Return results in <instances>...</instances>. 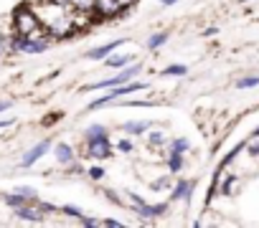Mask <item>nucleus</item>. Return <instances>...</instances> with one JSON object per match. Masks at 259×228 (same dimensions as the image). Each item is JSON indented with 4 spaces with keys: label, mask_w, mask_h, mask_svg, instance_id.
I'll return each instance as SVG.
<instances>
[{
    "label": "nucleus",
    "mask_w": 259,
    "mask_h": 228,
    "mask_svg": "<svg viewBox=\"0 0 259 228\" xmlns=\"http://www.w3.org/2000/svg\"><path fill=\"white\" fill-rule=\"evenodd\" d=\"M124 8L119 6V0H94V13L97 18H112L117 13H122Z\"/></svg>",
    "instance_id": "obj_6"
},
{
    "label": "nucleus",
    "mask_w": 259,
    "mask_h": 228,
    "mask_svg": "<svg viewBox=\"0 0 259 228\" xmlns=\"http://www.w3.org/2000/svg\"><path fill=\"white\" fill-rule=\"evenodd\" d=\"M104 225H109V228H122V223L117 220V218H107V220H102Z\"/></svg>",
    "instance_id": "obj_32"
},
{
    "label": "nucleus",
    "mask_w": 259,
    "mask_h": 228,
    "mask_svg": "<svg viewBox=\"0 0 259 228\" xmlns=\"http://www.w3.org/2000/svg\"><path fill=\"white\" fill-rule=\"evenodd\" d=\"M124 43H127L124 38L109 41V43H104V46H97L94 51H87V59H89V61H104V59H107V56H109L114 48H119V46H124Z\"/></svg>",
    "instance_id": "obj_7"
},
{
    "label": "nucleus",
    "mask_w": 259,
    "mask_h": 228,
    "mask_svg": "<svg viewBox=\"0 0 259 228\" xmlns=\"http://www.w3.org/2000/svg\"><path fill=\"white\" fill-rule=\"evenodd\" d=\"M168 210V203H158V205H148L145 200L143 203H138L135 205V213L140 215V218H145V220H153V218H160L163 213Z\"/></svg>",
    "instance_id": "obj_8"
},
{
    "label": "nucleus",
    "mask_w": 259,
    "mask_h": 228,
    "mask_svg": "<svg viewBox=\"0 0 259 228\" xmlns=\"http://www.w3.org/2000/svg\"><path fill=\"white\" fill-rule=\"evenodd\" d=\"M66 167H69V173H71V175H84V173H87V170H84V167H81L76 160H74L71 165H66Z\"/></svg>",
    "instance_id": "obj_29"
},
{
    "label": "nucleus",
    "mask_w": 259,
    "mask_h": 228,
    "mask_svg": "<svg viewBox=\"0 0 259 228\" xmlns=\"http://www.w3.org/2000/svg\"><path fill=\"white\" fill-rule=\"evenodd\" d=\"M239 89H251V86H259V76H246V79H239L236 84Z\"/></svg>",
    "instance_id": "obj_21"
},
{
    "label": "nucleus",
    "mask_w": 259,
    "mask_h": 228,
    "mask_svg": "<svg viewBox=\"0 0 259 228\" xmlns=\"http://www.w3.org/2000/svg\"><path fill=\"white\" fill-rule=\"evenodd\" d=\"M54 155H56V160H59L61 165H71V162L76 160L74 147H71V145H66V142H59V145H56V150H54Z\"/></svg>",
    "instance_id": "obj_10"
},
{
    "label": "nucleus",
    "mask_w": 259,
    "mask_h": 228,
    "mask_svg": "<svg viewBox=\"0 0 259 228\" xmlns=\"http://www.w3.org/2000/svg\"><path fill=\"white\" fill-rule=\"evenodd\" d=\"M99 137H107V130H104L102 125H89L87 132H84V142H94V140H99Z\"/></svg>",
    "instance_id": "obj_13"
},
{
    "label": "nucleus",
    "mask_w": 259,
    "mask_h": 228,
    "mask_svg": "<svg viewBox=\"0 0 259 228\" xmlns=\"http://www.w3.org/2000/svg\"><path fill=\"white\" fill-rule=\"evenodd\" d=\"M79 220H81L84 225H89V228H97V225H102V220H99V218H87V215H81Z\"/></svg>",
    "instance_id": "obj_30"
},
{
    "label": "nucleus",
    "mask_w": 259,
    "mask_h": 228,
    "mask_svg": "<svg viewBox=\"0 0 259 228\" xmlns=\"http://www.w3.org/2000/svg\"><path fill=\"white\" fill-rule=\"evenodd\" d=\"M13 125V120H0V130H6V127H11Z\"/></svg>",
    "instance_id": "obj_34"
},
{
    "label": "nucleus",
    "mask_w": 259,
    "mask_h": 228,
    "mask_svg": "<svg viewBox=\"0 0 259 228\" xmlns=\"http://www.w3.org/2000/svg\"><path fill=\"white\" fill-rule=\"evenodd\" d=\"M84 147H87L84 155H89L92 160H109L112 157V142H109V137H99L94 142H84Z\"/></svg>",
    "instance_id": "obj_4"
},
{
    "label": "nucleus",
    "mask_w": 259,
    "mask_h": 228,
    "mask_svg": "<svg viewBox=\"0 0 259 228\" xmlns=\"http://www.w3.org/2000/svg\"><path fill=\"white\" fill-rule=\"evenodd\" d=\"M191 193H193V180H178L170 188V200H186V203H191Z\"/></svg>",
    "instance_id": "obj_9"
},
{
    "label": "nucleus",
    "mask_w": 259,
    "mask_h": 228,
    "mask_svg": "<svg viewBox=\"0 0 259 228\" xmlns=\"http://www.w3.org/2000/svg\"><path fill=\"white\" fill-rule=\"evenodd\" d=\"M188 147H191V142H188L186 137H178V140H173V142H170V150H173V152H181V155H186V152H188Z\"/></svg>",
    "instance_id": "obj_19"
},
{
    "label": "nucleus",
    "mask_w": 259,
    "mask_h": 228,
    "mask_svg": "<svg viewBox=\"0 0 259 228\" xmlns=\"http://www.w3.org/2000/svg\"><path fill=\"white\" fill-rule=\"evenodd\" d=\"M168 185H170V178H160V180H153V183H150L153 190H163V188H168Z\"/></svg>",
    "instance_id": "obj_27"
},
{
    "label": "nucleus",
    "mask_w": 259,
    "mask_h": 228,
    "mask_svg": "<svg viewBox=\"0 0 259 228\" xmlns=\"http://www.w3.org/2000/svg\"><path fill=\"white\" fill-rule=\"evenodd\" d=\"M163 6H173V3H178V0H160Z\"/></svg>",
    "instance_id": "obj_36"
},
{
    "label": "nucleus",
    "mask_w": 259,
    "mask_h": 228,
    "mask_svg": "<svg viewBox=\"0 0 259 228\" xmlns=\"http://www.w3.org/2000/svg\"><path fill=\"white\" fill-rule=\"evenodd\" d=\"M241 3H249V0H241Z\"/></svg>",
    "instance_id": "obj_37"
},
{
    "label": "nucleus",
    "mask_w": 259,
    "mask_h": 228,
    "mask_svg": "<svg viewBox=\"0 0 259 228\" xmlns=\"http://www.w3.org/2000/svg\"><path fill=\"white\" fill-rule=\"evenodd\" d=\"M117 150L119 152H135V145H133V140H117Z\"/></svg>",
    "instance_id": "obj_23"
},
{
    "label": "nucleus",
    "mask_w": 259,
    "mask_h": 228,
    "mask_svg": "<svg viewBox=\"0 0 259 228\" xmlns=\"http://www.w3.org/2000/svg\"><path fill=\"white\" fill-rule=\"evenodd\" d=\"M244 147H246V142H239V145H236V147H234V150H231V152H229V155H226L224 160H221V165H219V173H224V170H226V167H229V165L234 162V157H236V155H239V152H241Z\"/></svg>",
    "instance_id": "obj_16"
},
{
    "label": "nucleus",
    "mask_w": 259,
    "mask_h": 228,
    "mask_svg": "<svg viewBox=\"0 0 259 228\" xmlns=\"http://www.w3.org/2000/svg\"><path fill=\"white\" fill-rule=\"evenodd\" d=\"M8 51H11V36H3V33H0V56L8 53Z\"/></svg>",
    "instance_id": "obj_26"
},
{
    "label": "nucleus",
    "mask_w": 259,
    "mask_h": 228,
    "mask_svg": "<svg viewBox=\"0 0 259 228\" xmlns=\"http://www.w3.org/2000/svg\"><path fill=\"white\" fill-rule=\"evenodd\" d=\"M61 210H64V215H71V218H81V215H84V210L76 208V205H64Z\"/></svg>",
    "instance_id": "obj_25"
},
{
    "label": "nucleus",
    "mask_w": 259,
    "mask_h": 228,
    "mask_svg": "<svg viewBox=\"0 0 259 228\" xmlns=\"http://www.w3.org/2000/svg\"><path fill=\"white\" fill-rule=\"evenodd\" d=\"M13 33L18 36H46L38 16L33 13L31 6H21L16 13H13Z\"/></svg>",
    "instance_id": "obj_1"
},
{
    "label": "nucleus",
    "mask_w": 259,
    "mask_h": 228,
    "mask_svg": "<svg viewBox=\"0 0 259 228\" xmlns=\"http://www.w3.org/2000/svg\"><path fill=\"white\" fill-rule=\"evenodd\" d=\"M138 71H143L140 64H127V66H122V71H119L117 76L104 79V81H99V84H92V86H87V91H92V89H112V86L127 84V81H133V79L138 76Z\"/></svg>",
    "instance_id": "obj_3"
},
{
    "label": "nucleus",
    "mask_w": 259,
    "mask_h": 228,
    "mask_svg": "<svg viewBox=\"0 0 259 228\" xmlns=\"http://www.w3.org/2000/svg\"><path fill=\"white\" fill-rule=\"evenodd\" d=\"M49 150H51V142H49V140H41L38 145H33V147H31V150L23 155L21 165H23V167H31V165H36V162H38V160H41V157H44Z\"/></svg>",
    "instance_id": "obj_5"
},
{
    "label": "nucleus",
    "mask_w": 259,
    "mask_h": 228,
    "mask_svg": "<svg viewBox=\"0 0 259 228\" xmlns=\"http://www.w3.org/2000/svg\"><path fill=\"white\" fill-rule=\"evenodd\" d=\"M236 180H239V175H229V178L221 183V195H231V190H234Z\"/></svg>",
    "instance_id": "obj_20"
},
{
    "label": "nucleus",
    "mask_w": 259,
    "mask_h": 228,
    "mask_svg": "<svg viewBox=\"0 0 259 228\" xmlns=\"http://www.w3.org/2000/svg\"><path fill=\"white\" fill-rule=\"evenodd\" d=\"M246 150H249V155H259V135H254V140L246 142Z\"/></svg>",
    "instance_id": "obj_28"
},
{
    "label": "nucleus",
    "mask_w": 259,
    "mask_h": 228,
    "mask_svg": "<svg viewBox=\"0 0 259 228\" xmlns=\"http://www.w3.org/2000/svg\"><path fill=\"white\" fill-rule=\"evenodd\" d=\"M143 89H148V84L145 81H127V84H119V86H112V91H107L104 96H99V99H94L92 104H89V109H97V106H104V104H109V101H114V99H122V96H127V94H133V91H143Z\"/></svg>",
    "instance_id": "obj_2"
},
{
    "label": "nucleus",
    "mask_w": 259,
    "mask_h": 228,
    "mask_svg": "<svg viewBox=\"0 0 259 228\" xmlns=\"http://www.w3.org/2000/svg\"><path fill=\"white\" fill-rule=\"evenodd\" d=\"M127 106H153V101H143V99H133V101H127Z\"/></svg>",
    "instance_id": "obj_31"
},
{
    "label": "nucleus",
    "mask_w": 259,
    "mask_h": 228,
    "mask_svg": "<svg viewBox=\"0 0 259 228\" xmlns=\"http://www.w3.org/2000/svg\"><path fill=\"white\" fill-rule=\"evenodd\" d=\"M148 142H150L153 147H155V145L160 147V145L165 142V135H163V132H148Z\"/></svg>",
    "instance_id": "obj_22"
},
{
    "label": "nucleus",
    "mask_w": 259,
    "mask_h": 228,
    "mask_svg": "<svg viewBox=\"0 0 259 228\" xmlns=\"http://www.w3.org/2000/svg\"><path fill=\"white\" fill-rule=\"evenodd\" d=\"M168 36H170L168 31H160V33H153V36L148 38V48H150V51H155V48H160V46H163V43L168 41Z\"/></svg>",
    "instance_id": "obj_15"
},
{
    "label": "nucleus",
    "mask_w": 259,
    "mask_h": 228,
    "mask_svg": "<svg viewBox=\"0 0 259 228\" xmlns=\"http://www.w3.org/2000/svg\"><path fill=\"white\" fill-rule=\"evenodd\" d=\"M160 74H163V76H186V74H188V66H186V64H170V66L163 69Z\"/></svg>",
    "instance_id": "obj_18"
},
{
    "label": "nucleus",
    "mask_w": 259,
    "mask_h": 228,
    "mask_svg": "<svg viewBox=\"0 0 259 228\" xmlns=\"http://www.w3.org/2000/svg\"><path fill=\"white\" fill-rule=\"evenodd\" d=\"M168 170H170V175H178L181 170H183V155L181 152H168Z\"/></svg>",
    "instance_id": "obj_12"
},
{
    "label": "nucleus",
    "mask_w": 259,
    "mask_h": 228,
    "mask_svg": "<svg viewBox=\"0 0 259 228\" xmlns=\"http://www.w3.org/2000/svg\"><path fill=\"white\" fill-rule=\"evenodd\" d=\"M6 109H11V101L6 99V101H0V111H6Z\"/></svg>",
    "instance_id": "obj_35"
},
{
    "label": "nucleus",
    "mask_w": 259,
    "mask_h": 228,
    "mask_svg": "<svg viewBox=\"0 0 259 228\" xmlns=\"http://www.w3.org/2000/svg\"><path fill=\"white\" fill-rule=\"evenodd\" d=\"M87 175H89V178H92V180L97 183V180H102V178H104V167L94 165V167H89V170H87Z\"/></svg>",
    "instance_id": "obj_24"
},
{
    "label": "nucleus",
    "mask_w": 259,
    "mask_h": 228,
    "mask_svg": "<svg viewBox=\"0 0 259 228\" xmlns=\"http://www.w3.org/2000/svg\"><path fill=\"white\" fill-rule=\"evenodd\" d=\"M104 64L107 66H112V69H122V66H127V64H133V56H107L104 59Z\"/></svg>",
    "instance_id": "obj_14"
},
{
    "label": "nucleus",
    "mask_w": 259,
    "mask_h": 228,
    "mask_svg": "<svg viewBox=\"0 0 259 228\" xmlns=\"http://www.w3.org/2000/svg\"><path fill=\"white\" fill-rule=\"evenodd\" d=\"M216 33H219V28H216V26H211V28H206V31H203V36H216Z\"/></svg>",
    "instance_id": "obj_33"
},
{
    "label": "nucleus",
    "mask_w": 259,
    "mask_h": 228,
    "mask_svg": "<svg viewBox=\"0 0 259 228\" xmlns=\"http://www.w3.org/2000/svg\"><path fill=\"white\" fill-rule=\"evenodd\" d=\"M150 127H153V122H145V120H143V122H124V125H122V130H124L127 135H135V137H138V135H145V130H150Z\"/></svg>",
    "instance_id": "obj_11"
},
{
    "label": "nucleus",
    "mask_w": 259,
    "mask_h": 228,
    "mask_svg": "<svg viewBox=\"0 0 259 228\" xmlns=\"http://www.w3.org/2000/svg\"><path fill=\"white\" fill-rule=\"evenodd\" d=\"M69 6L74 11H81V13H94V0H69Z\"/></svg>",
    "instance_id": "obj_17"
}]
</instances>
